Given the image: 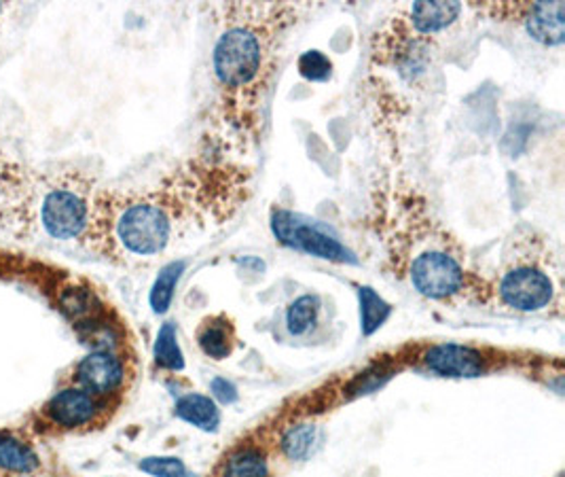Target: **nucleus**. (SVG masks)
<instances>
[{
	"label": "nucleus",
	"instance_id": "nucleus-1",
	"mask_svg": "<svg viewBox=\"0 0 565 477\" xmlns=\"http://www.w3.org/2000/svg\"><path fill=\"white\" fill-rule=\"evenodd\" d=\"M253 196V168L199 154L143 189H98L83 246L113 264L165 255L188 230L229 223Z\"/></svg>",
	"mask_w": 565,
	"mask_h": 477
},
{
	"label": "nucleus",
	"instance_id": "nucleus-23",
	"mask_svg": "<svg viewBox=\"0 0 565 477\" xmlns=\"http://www.w3.org/2000/svg\"><path fill=\"white\" fill-rule=\"evenodd\" d=\"M24 166L17 159L11 158L0 145V196H4L24 174Z\"/></svg>",
	"mask_w": 565,
	"mask_h": 477
},
{
	"label": "nucleus",
	"instance_id": "nucleus-27",
	"mask_svg": "<svg viewBox=\"0 0 565 477\" xmlns=\"http://www.w3.org/2000/svg\"><path fill=\"white\" fill-rule=\"evenodd\" d=\"M17 477H58V476H51V474H45V472H40V474H35V476H17Z\"/></svg>",
	"mask_w": 565,
	"mask_h": 477
},
{
	"label": "nucleus",
	"instance_id": "nucleus-15",
	"mask_svg": "<svg viewBox=\"0 0 565 477\" xmlns=\"http://www.w3.org/2000/svg\"><path fill=\"white\" fill-rule=\"evenodd\" d=\"M174 414L199 431L214 433L221 425V409L217 401L201 393H187L176 401Z\"/></svg>",
	"mask_w": 565,
	"mask_h": 477
},
{
	"label": "nucleus",
	"instance_id": "nucleus-3",
	"mask_svg": "<svg viewBox=\"0 0 565 477\" xmlns=\"http://www.w3.org/2000/svg\"><path fill=\"white\" fill-rule=\"evenodd\" d=\"M371 225L392 274L415 295L443 306L490 302L488 280L472 272L459 240L409 181L398 174L377 176Z\"/></svg>",
	"mask_w": 565,
	"mask_h": 477
},
{
	"label": "nucleus",
	"instance_id": "nucleus-5",
	"mask_svg": "<svg viewBox=\"0 0 565 477\" xmlns=\"http://www.w3.org/2000/svg\"><path fill=\"white\" fill-rule=\"evenodd\" d=\"M96 194V179L83 170L30 172L26 168L20 181L0 196V212L15 230L60 244H85Z\"/></svg>",
	"mask_w": 565,
	"mask_h": 477
},
{
	"label": "nucleus",
	"instance_id": "nucleus-12",
	"mask_svg": "<svg viewBox=\"0 0 565 477\" xmlns=\"http://www.w3.org/2000/svg\"><path fill=\"white\" fill-rule=\"evenodd\" d=\"M269 456L267 439L246 436L223 452L208 477H271Z\"/></svg>",
	"mask_w": 565,
	"mask_h": 477
},
{
	"label": "nucleus",
	"instance_id": "nucleus-11",
	"mask_svg": "<svg viewBox=\"0 0 565 477\" xmlns=\"http://www.w3.org/2000/svg\"><path fill=\"white\" fill-rule=\"evenodd\" d=\"M500 22H515L524 26L528 37L544 47H562L565 40V4L562 0L540 2H491L472 4Z\"/></svg>",
	"mask_w": 565,
	"mask_h": 477
},
{
	"label": "nucleus",
	"instance_id": "nucleus-8",
	"mask_svg": "<svg viewBox=\"0 0 565 477\" xmlns=\"http://www.w3.org/2000/svg\"><path fill=\"white\" fill-rule=\"evenodd\" d=\"M136 378L134 353L89 351L76 360L66 376V384L96 395L105 401L123 403Z\"/></svg>",
	"mask_w": 565,
	"mask_h": 477
},
{
	"label": "nucleus",
	"instance_id": "nucleus-22",
	"mask_svg": "<svg viewBox=\"0 0 565 477\" xmlns=\"http://www.w3.org/2000/svg\"><path fill=\"white\" fill-rule=\"evenodd\" d=\"M138 469L152 477H179L187 467L176 456H147L138 463Z\"/></svg>",
	"mask_w": 565,
	"mask_h": 477
},
{
	"label": "nucleus",
	"instance_id": "nucleus-4",
	"mask_svg": "<svg viewBox=\"0 0 565 477\" xmlns=\"http://www.w3.org/2000/svg\"><path fill=\"white\" fill-rule=\"evenodd\" d=\"M459 2H407L377 28L369 47V89L377 121L394 136L426 89L437 42L462 15Z\"/></svg>",
	"mask_w": 565,
	"mask_h": 477
},
{
	"label": "nucleus",
	"instance_id": "nucleus-19",
	"mask_svg": "<svg viewBox=\"0 0 565 477\" xmlns=\"http://www.w3.org/2000/svg\"><path fill=\"white\" fill-rule=\"evenodd\" d=\"M360 327L365 335H373L392 315V306L371 286H358Z\"/></svg>",
	"mask_w": 565,
	"mask_h": 477
},
{
	"label": "nucleus",
	"instance_id": "nucleus-25",
	"mask_svg": "<svg viewBox=\"0 0 565 477\" xmlns=\"http://www.w3.org/2000/svg\"><path fill=\"white\" fill-rule=\"evenodd\" d=\"M210 389H212V399H219L221 403H233L237 399V389L225 378H214Z\"/></svg>",
	"mask_w": 565,
	"mask_h": 477
},
{
	"label": "nucleus",
	"instance_id": "nucleus-2",
	"mask_svg": "<svg viewBox=\"0 0 565 477\" xmlns=\"http://www.w3.org/2000/svg\"><path fill=\"white\" fill-rule=\"evenodd\" d=\"M314 7L302 2L212 4L219 35L210 58L212 111L204 154L244 161L263 134V113L286 35Z\"/></svg>",
	"mask_w": 565,
	"mask_h": 477
},
{
	"label": "nucleus",
	"instance_id": "nucleus-26",
	"mask_svg": "<svg viewBox=\"0 0 565 477\" xmlns=\"http://www.w3.org/2000/svg\"><path fill=\"white\" fill-rule=\"evenodd\" d=\"M9 9H11V7H9L7 2H0V22H2V17H4V13H7Z\"/></svg>",
	"mask_w": 565,
	"mask_h": 477
},
{
	"label": "nucleus",
	"instance_id": "nucleus-10",
	"mask_svg": "<svg viewBox=\"0 0 565 477\" xmlns=\"http://www.w3.org/2000/svg\"><path fill=\"white\" fill-rule=\"evenodd\" d=\"M511 355L459 342H437L415 351V363L439 378H481L508 363Z\"/></svg>",
	"mask_w": 565,
	"mask_h": 477
},
{
	"label": "nucleus",
	"instance_id": "nucleus-9",
	"mask_svg": "<svg viewBox=\"0 0 565 477\" xmlns=\"http://www.w3.org/2000/svg\"><path fill=\"white\" fill-rule=\"evenodd\" d=\"M269 223L275 240L293 250H299L309 257L324 259L331 264H347V266L358 264L356 255L345 244H341L337 236L324 230L318 221H309L282 206H273L269 215Z\"/></svg>",
	"mask_w": 565,
	"mask_h": 477
},
{
	"label": "nucleus",
	"instance_id": "nucleus-20",
	"mask_svg": "<svg viewBox=\"0 0 565 477\" xmlns=\"http://www.w3.org/2000/svg\"><path fill=\"white\" fill-rule=\"evenodd\" d=\"M316 441V427L311 423H297L284 429L278 439L280 452L291 461H303Z\"/></svg>",
	"mask_w": 565,
	"mask_h": 477
},
{
	"label": "nucleus",
	"instance_id": "nucleus-13",
	"mask_svg": "<svg viewBox=\"0 0 565 477\" xmlns=\"http://www.w3.org/2000/svg\"><path fill=\"white\" fill-rule=\"evenodd\" d=\"M33 438L22 427L0 429V477L35 476L45 472V458Z\"/></svg>",
	"mask_w": 565,
	"mask_h": 477
},
{
	"label": "nucleus",
	"instance_id": "nucleus-14",
	"mask_svg": "<svg viewBox=\"0 0 565 477\" xmlns=\"http://www.w3.org/2000/svg\"><path fill=\"white\" fill-rule=\"evenodd\" d=\"M235 344H237V335L231 318L217 315L201 320L197 329V346L206 357L212 360H225L233 355Z\"/></svg>",
	"mask_w": 565,
	"mask_h": 477
},
{
	"label": "nucleus",
	"instance_id": "nucleus-17",
	"mask_svg": "<svg viewBox=\"0 0 565 477\" xmlns=\"http://www.w3.org/2000/svg\"><path fill=\"white\" fill-rule=\"evenodd\" d=\"M187 270V261H172L168 266H163L157 274V279L152 282L151 293H149V304L155 315H165L172 308L174 295H176V286L181 282V277Z\"/></svg>",
	"mask_w": 565,
	"mask_h": 477
},
{
	"label": "nucleus",
	"instance_id": "nucleus-16",
	"mask_svg": "<svg viewBox=\"0 0 565 477\" xmlns=\"http://www.w3.org/2000/svg\"><path fill=\"white\" fill-rule=\"evenodd\" d=\"M152 365L155 369L179 374L185 369V355L179 344V329L174 322H163L157 331L152 344Z\"/></svg>",
	"mask_w": 565,
	"mask_h": 477
},
{
	"label": "nucleus",
	"instance_id": "nucleus-24",
	"mask_svg": "<svg viewBox=\"0 0 565 477\" xmlns=\"http://www.w3.org/2000/svg\"><path fill=\"white\" fill-rule=\"evenodd\" d=\"M37 266V261H26V259H20V255H13V253H4L0 250V277H30L33 268Z\"/></svg>",
	"mask_w": 565,
	"mask_h": 477
},
{
	"label": "nucleus",
	"instance_id": "nucleus-7",
	"mask_svg": "<svg viewBox=\"0 0 565 477\" xmlns=\"http://www.w3.org/2000/svg\"><path fill=\"white\" fill-rule=\"evenodd\" d=\"M121 403L98 399L64 382L26 416L22 429L35 439L87 436L109 427Z\"/></svg>",
	"mask_w": 565,
	"mask_h": 477
},
{
	"label": "nucleus",
	"instance_id": "nucleus-6",
	"mask_svg": "<svg viewBox=\"0 0 565 477\" xmlns=\"http://www.w3.org/2000/svg\"><path fill=\"white\" fill-rule=\"evenodd\" d=\"M491 306L526 317H564V268L553 244L519 225L504 244L495 277L488 280Z\"/></svg>",
	"mask_w": 565,
	"mask_h": 477
},
{
	"label": "nucleus",
	"instance_id": "nucleus-18",
	"mask_svg": "<svg viewBox=\"0 0 565 477\" xmlns=\"http://www.w3.org/2000/svg\"><path fill=\"white\" fill-rule=\"evenodd\" d=\"M320 297L318 295H302L297 297L288 310H286V329L291 335L295 338H302L307 335L316 325H318V318H320Z\"/></svg>",
	"mask_w": 565,
	"mask_h": 477
},
{
	"label": "nucleus",
	"instance_id": "nucleus-21",
	"mask_svg": "<svg viewBox=\"0 0 565 477\" xmlns=\"http://www.w3.org/2000/svg\"><path fill=\"white\" fill-rule=\"evenodd\" d=\"M299 73L303 80L327 81L333 75V62L322 51L311 49L299 58Z\"/></svg>",
	"mask_w": 565,
	"mask_h": 477
}]
</instances>
